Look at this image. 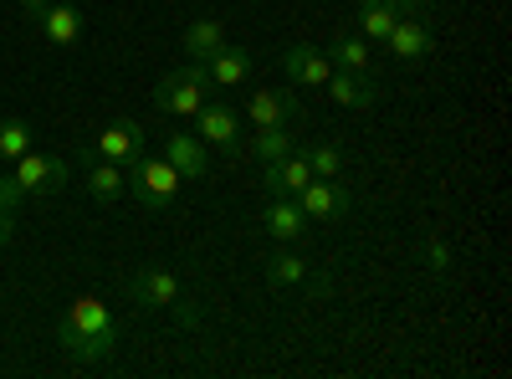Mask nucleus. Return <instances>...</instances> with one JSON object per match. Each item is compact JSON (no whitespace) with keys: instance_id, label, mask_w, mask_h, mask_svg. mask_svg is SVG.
I'll use <instances>...</instances> for the list:
<instances>
[{"instance_id":"4","label":"nucleus","mask_w":512,"mask_h":379,"mask_svg":"<svg viewBox=\"0 0 512 379\" xmlns=\"http://www.w3.org/2000/svg\"><path fill=\"white\" fill-rule=\"evenodd\" d=\"M210 98V82H205V67L200 62H185L175 72H164L154 82V108L159 113H175V118H195V108Z\"/></svg>"},{"instance_id":"25","label":"nucleus","mask_w":512,"mask_h":379,"mask_svg":"<svg viewBox=\"0 0 512 379\" xmlns=\"http://www.w3.org/2000/svg\"><path fill=\"white\" fill-rule=\"evenodd\" d=\"M303 277H308V262L297 257V251H277V257L267 262V282L272 287H297Z\"/></svg>"},{"instance_id":"1","label":"nucleus","mask_w":512,"mask_h":379,"mask_svg":"<svg viewBox=\"0 0 512 379\" xmlns=\"http://www.w3.org/2000/svg\"><path fill=\"white\" fill-rule=\"evenodd\" d=\"M57 344L77 359V364H98L118 349V323L108 313V303L98 298H77L62 318H57Z\"/></svg>"},{"instance_id":"26","label":"nucleus","mask_w":512,"mask_h":379,"mask_svg":"<svg viewBox=\"0 0 512 379\" xmlns=\"http://www.w3.org/2000/svg\"><path fill=\"white\" fill-rule=\"evenodd\" d=\"M420 257H425V272H431V277H446L451 272V246L431 231V236H425V246H420Z\"/></svg>"},{"instance_id":"29","label":"nucleus","mask_w":512,"mask_h":379,"mask_svg":"<svg viewBox=\"0 0 512 379\" xmlns=\"http://www.w3.org/2000/svg\"><path fill=\"white\" fill-rule=\"evenodd\" d=\"M390 6H395L400 16H425V6H431V0H390Z\"/></svg>"},{"instance_id":"22","label":"nucleus","mask_w":512,"mask_h":379,"mask_svg":"<svg viewBox=\"0 0 512 379\" xmlns=\"http://www.w3.org/2000/svg\"><path fill=\"white\" fill-rule=\"evenodd\" d=\"M328 62L338 72H369V41L364 36H338L328 47Z\"/></svg>"},{"instance_id":"17","label":"nucleus","mask_w":512,"mask_h":379,"mask_svg":"<svg viewBox=\"0 0 512 379\" xmlns=\"http://www.w3.org/2000/svg\"><path fill=\"white\" fill-rule=\"evenodd\" d=\"M180 47H185V57H190V62H205V57H216V52L226 47V26H221L216 16H200V21H190V26H185Z\"/></svg>"},{"instance_id":"8","label":"nucleus","mask_w":512,"mask_h":379,"mask_svg":"<svg viewBox=\"0 0 512 379\" xmlns=\"http://www.w3.org/2000/svg\"><path fill=\"white\" fill-rule=\"evenodd\" d=\"M292 200L303 205L308 221H333V216H349V210H354V190L344 180H308Z\"/></svg>"},{"instance_id":"11","label":"nucleus","mask_w":512,"mask_h":379,"mask_svg":"<svg viewBox=\"0 0 512 379\" xmlns=\"http://www.w3.org/2000/svg\"><path fill=\"white\" fill-rule=\"evenodd\" d=\"M323 88H328V98L338 108H374L379 103V82L369 72H338L333 67V77L323 82Z\"/></svg>"},{"instance_id":"24","label":"nucleus","mask_w":512,"mask_h":379,"mask_svg":"<svg viewBox=\"0 0 512 379\" xmlns=\"http://www.w3.org/2000/svg\"><path fill=\"white\" fill-rule=\"evenodd\" d=\"M31 149V123L26 118H6L0 123V164H16Z\"/></svg>"},{"instance_id":"7","label":"nucleus","mask_w":512,"mask_h":379,"mask_svg":"<svg viewBox=\"0 0 512 379\" xmlns=\"http://www.w3.org/2000/svg\"><path fill=\"white\" fill-rule=\"evenodd\" d=\"M11 180L21 185V195H57L72 175H67V159H57V154H36V149H26L21 159H16V170H11Z\"/></svg>"},{"instance_id":"30","label":"nucleus","mask_w":512,"mask_h":379,"mask_svg":"<svg viewBox=\"0 0 512 379\" xmlns=\"http://www.w3.org/2000/svg\"><path fill=\"white\" fill-rule=\"evenodd\" d=\"M21 6H26V11H41V6H52V0H21Z\"/></svg>"},{"instance_id":"14","label":"nucleus","mask_w":512,"mask_h":379,"mask_svg":"<svg viewBox=\"0 0 512 379\" xmlns=\"http://www.w3.org/2000/svg\"><path fill=\"white\" fill-rule=\"evenodd\" d=\"M31 16H36L41 36H47L52 47H62V52L82 41V11H77V6H57V0H52V6H41V11H31Z\"/></svg>"},{"instance_id":"16","label":"nucleus","mask_w":512,"mask_h":379,"mask_svg":"<svg viewBox=\"0 0 512 379\" xmlns=\"http://www.w3.org/2000/svg\"><path fill=\"white\" fill-rule=\"evenodd\" d=\"M313 180V170H308V159H303V149H292L287 159H272L267 164V175H262V185H267V195H297Z\"/></svg>"},{"instance_id":"23","label":"nucleus","mask_w":512,"mask_h":379,"mask_svg":"<svg viewBox=\"0 0 512 379\" xmlns=\"http://www.w3.org/2000/svg\"><path fill=\"white\" fill-rule=\"evenodd\" d=\"M251 144V154L262 159V164H272V159H287L297 144H292V134H287V123H272V129H256V139H246Z\"/></svg>"},{"instance_id":"28","label":"nucleus","mask_w":512,"mask_h":379,"mask_svg":"<svg viewBox=\"0 0 512 379\" xmlns=\"http://www.w3.org/2000/svg\"><path fill=\"white\" fill-rule=\"evenodd\" d=\"M16 221H21V210H6V205H0V246L16 236Z\"/></svg>"},{"instance_id":"10","label":"nucleus","mask_w":512,"mask_h":379,"mask_svg":"<svg viewBox=\"0 0 512 379\" xmlns=\"http://www.w3.org/2000/svg\"><path fill=\"white\" fill-rule=\"evenodd\" d=\"M159 154L180 170V180H205V175H210L205 144H200L195 134H185V129H169V134L159 139Z\"/></svg>"},{"instance_id":"3","label":"nucleus","mask_w":512,"mask_h":379,"mask_svg":"<svg viewBox=\"0 0 512 379\" xmlns=\"http://www.w3.org/2000/svg\"><path fill=\"white\" fill-rule=\"evenodd\" d=\"M123 175H128V195H134L144 210H169L180 200V185H185L175 164H169L164 154H149V149L134 164H123Z\"/></svg>"},{"instance_id":"18","label":"nucleus","mask_w":512,"mask_h":379,"mask_svg":"<svg viewBox=\"0 0 512 379\" xmlns=\"http://www.w3.org/2000/svg\"><path fill=\"white\" fill-rule=\"evenodd\" d=\"M246 118L256 123V129H272V123H292V118H297V98L262 88V93H251V98H246Z\"/></svg>"},{"instance_id":"9","label":"nucleus","mask_w":512,"mask_h":379,"mask_svg":"<svg viewBox=\"0 0 512 379\" xmlns=\"http://www.w3.org/2000/svg\"><path fill=\"white\" fill-rule=\"evenodd\" d=\"M384 47H390L400 62H425L436 52V26L425 21V16H400L390 26V36H384Z\"/></svg>"},{"instance_id":"2","label":"nucleus","mask_w":512,"mask_h":379,"mask_svg":"<svg viewBox=\"0 0 512 379\" xmlns=\"http://www.w3.org/2000/svg\"><path fill=\"white\" fill-rule=\"evenodd\" d=\"M128 303H139V308H164V313L180 318V328H200V308H190L185 282L169 272V267H144V272L128 277Z\"/></svg>"},{"instance_id":"21","label":"nucleus","mask_w":512,"mask_h":379,"mask_svg":"<svg viewBox=\"0 0 512 379\" xmlns=\"http://www.w3.org/2000/svg\"><path fill=\"white\" fill-rule=\"evenodd\" d=\"M395 21H400V11L390 6V0H364L359 6V36L364 41H384Z\"/></svg>"},{"instance_id":"27","label":"nucleus","mask_w":512,"mask_h":379,"mask_svg":"<svg viewBox=\"0 0 512 379\" xmlns=\"http://www.w3.org/2000/svg\"><path fill=\"white\" fill-rule=\"evenodd\" d=\"M21 200H26V195H21V185L6 175V180H0V205H6V210H21Z\"/></svg>"},{"instance_id":"12","label":"nucleus","mask_w":512,"mask_h":379,"mask_svg":"<svg viewBox=\"0 0 512 379\" xmlns=\"http://www.w3.org/2000/svg\"><path fill=\"white\" fill-rule=\"evenodd\" d=\"M200 67H205V82H210V88H241L256 62H251L246 47H231V41H226V47H221L216 57H205Z\"/></svg>"},{"instance_id":"19","label":"nucleus","mask_w":512,"mask_h":379,"mask_svg":"<svg viewBox=\"0 0 512 379\" xmlns=\"http://www.w3.org/2000/svg\"><path fill=\"white\" fill-rule=\"evenodd\" d=\"M82 185H88V195H93L98 205H113L118 195H128L123 164H108V159H88V175H82Z\"/></svg>"},{"instance_id":"6","label":"nucleus","mask_w":512,"mask_h":379,"mask_svg":"<svg viewBox=\"0 0 512 379\" xmlns=\"http://www.w3.org/2000/svg\"><path fill=\"white\" fill-rule=\"evenodd\" d=\"M144 154V129L134 118H113L108 129L93 139V144H82V164L88 159H108V164H134Z\"/></svg>"},{"instance_id":"20","label":"nucleus","mask_w":512,"mask_h":379,"mask_svg":"<svg viewBox=\"0 0 512 379\" xmlns=\"http://www.w3.org/2000/svg\"><path fill=\"white\" fill-rule=\"evenodd\" d=\"M303 159H308L313 180H338V175H344V149H338L333 139H313L303 149Z\"/></svg>"},{"instance_id":"13","label":"nucleus","mask_w":512,"mask_h":379,"mask_svg":"<svg viewBox=\"0 0 512 379\" xmlns=\"http://www.w3.org/2000/svg\"><path fill=\"white\" fill-rule=\"evenodd\" d=\"M282 72L297 82V88H323V82L333 77V62L318 47H287L282 52Z\"/></svg>"},{"instance_id":"5","label":"nucleus","mask_w":512,"mask_h":379,"mask_svg":"<svg viewBox=\"0 0 512 379\" xmlns=\"http://www.w3.org/2000/svg\"><path fill=\"white\" fill-rule=\"evenodd\" d=\"M195 134H200L205 144H216L221 154H231V159L246 149V139H241V118H236V108L221 103V98H205V103L195 108Z\"/></svg>"},{"instance_id":"15","label":"nucleus","mask_w":512,"mask_h":379,"mask_svg":"<svg viewBox=\"0 0 512 379\" xmlns=\"http://www.w3.org/2000/svg\"><path fill=\"white\" fill-rule=\"evenodd\" d=\"M262 226L272 241H297L308 231V216H303V205H297L292 195H272V205L262 210Z\"/></svg>"}]
</instances>
